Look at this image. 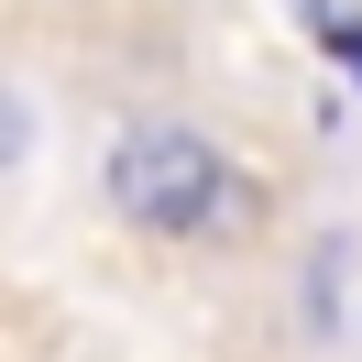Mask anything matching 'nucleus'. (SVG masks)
Wrapping results in <instances>:
<instances>
[{"instance_id": "1", "label": "nucleus", "mask_w": 362, "mask_h": 362, "mask_svg": "<svg viewBox=\"0 0 362 362\" xmlns=\"http://www.w3.org/2000/svg\"><path fill=\"white\" fill-rule=\"evenodd\" d=\"M110 209L154 242H187L230 209V165H220V143L176 132V121H132L110 143Z\"/></svg>"}, {"instance_id": "2", "label": "nucleus", "mask_w": 362, "mask_h": 362, "mask_svg": "<svg viewBox=\"0 0 362 362\" xmlns=\"http://www.w3.org/2000/svg\"><path fill=\"white\" fill-rule=\"evenodd\" d=\"M308 11H318V0H308Z\"/></svg>"}]
</instances>
